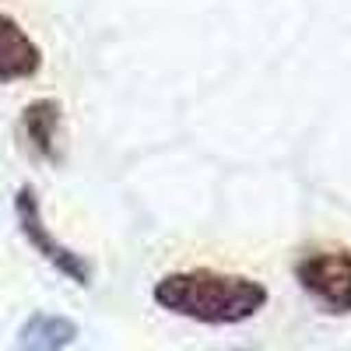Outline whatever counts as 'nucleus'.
<instances>
[{"label":"nucleus","mask_w":351,"mask_h":351,"mask_svg":"<svg viewBox=\"0 0 351 351\" xmlns=\"http://www.w3.org/2000/svg\"><path fill=\"white\" fill-rule=\"evenodd\" d=\"M18 134L25 148L43 162H60L64 158V106L56 99H32L21 109Z\"/></svg>","instance_id":"20e7f679"},{"label":"nucleus","mask_w":351,"mask_h":351,"mask_svg":"<svg viewBox=\"0 0 351 351\" xmlns=\"http://www.w3.org/2000/svg\"><path fill=\"white\" fill-rule=\"evenodd\" d=\"M295 281L330 316H351V250H309L295 260Z\"/></svg>","instance_id":"f03ea898"},{"label":"nucleus","mask_w":351,"mask_h":351,"mask_svg":"<svg viewBox=\"0 0 351 351\" xmlns=\"http://www.w3.org/2000/svg\"><path fill=\"white\" fill-rule=\"evenodd\" d=\"M74 341H77V324L71 316L32 313L18 327L14 351H67Z\"/></svg>","instance_id":"423d86ee"},{"label":"nucleus","mask_w":351,"mask_h":351,"mask_svg":"<svg viewBox=\"0 0 351 351\" xmlns=\"http://www.w3.org/2000/svg\"><path fill=\"white\" fill-rule=\"evenodd\" d=\"M43 71V49L18 18L0 14V84L28 81Z\"/></svg>","instance_id":"39448f33"},{"label":"nucleus","mask_w":351,"mask_h":351,"mask_svg":"<svg viewBox=\"0 0 351 351\" xmlns=\"http://www.w3.org/2000/svg\"><path fill=\"white\" fill-rule=\"evenodd\" d=\"M155 302L172 313L208 327H236L260 316L267 306V288L246 274H225L211 267L162 274L152 288Z\"/></svg>","instance_id":"f257e3e1"},{"label":"nucleus","mask_w":351,"mask_h":351,"mask_svg":"<svg viewBox=\"0 0 351 351\" xmlns=\"http://www.w3.org/2000/svg\"><path fill=\"white\" fill-rule=\"evenodd\" d=\"M14 218H18V232L25 236V243L32 246L53 271H60L67 281H74L81 288L92 285V263H88L81 253H74L71 246H64L49 232V225L43 218V204H39L36 190L28 183L18 186V193H14Z\"/></svg>","instance_id":"7ed1b4c3"}]
</instances>
